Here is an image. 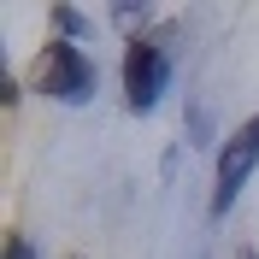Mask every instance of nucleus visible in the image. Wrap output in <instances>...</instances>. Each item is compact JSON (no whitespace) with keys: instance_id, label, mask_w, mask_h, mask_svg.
I'll return each mask as SVG.
<instances>
[{"instance_id":"nucleus-2","label":"nucleus","mask_w":259,"mask_h":259,"mask_svg":"<svg viewBox=\"0 0 259 259\" xmlns=\"http://www.w3.org/2000/svg\"><path fill=\"white\" fill-rule=\"evenodd\" d=\"M165 89H171V53L159 41H130V53H124V100H130V112H153L165 100Z\"/></svg>"},{"instance_id":"nucleus-4","label":"nucleus","mask_w":259,"mask_h":259,"mask_svg":"<svg viewBox=\"0 0 259 259\" xmlns=\"http://www.w3.org/2000/svg\"><path fill=\"white\" fill-rule=\"evenodd\" d=\"M6 259H35V247L24 242V236H12V242H6Z\"/></svg>"},{"instance_id":"nucleus-1","label":"nucleus","mask_w":259,"mask_h":259,"mask_svg":"<svg viewBox=\"0 0 259 259\" xmlns=\"http://www.w3.org/2000/svg\"><path fill=\"white\" fill-rule=\"evenodd\" d=\"M95 59L77 48V41H48V53H41V65H35V89L48 100H59V106H82V100H95Z\"/></svg>"},{"instance_id":"nucleus-5","label":"nucleus","mask_w":259,"mask_h":259,"mask_svg":"<svg viewBox=\"0 0 259 259\" xmlns=\"http://www.w3.org/2000/svg\"><path fill=\"white\" fill-rule=\"evenodd\" d=\"M247 259H253V253H247Z\"/></svg>"},{"instance_id":"nucleus-3","label":"nucleus","mask_w":259,"mask_h":259,"mask_svg":"<svg viewBox=\"0 0 259 259\" xmlns=\"http://www.w3.org/2000/svg\"><path fill=\"white\" fill-rule=\"evenodd\" d=\"M253 171H259V118H247V124L224 142V153H218V177H212V212H218V218L236 206V194L247 189Z\"/></svg>"}]
</instances>
